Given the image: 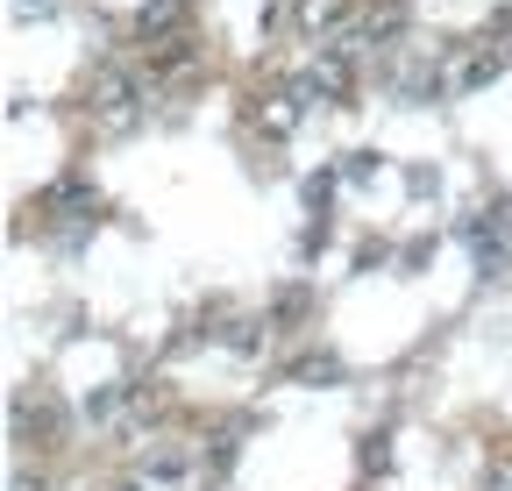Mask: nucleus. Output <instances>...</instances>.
Instances as JSON below:
<instances>
[{"label":"nucleus","mask_w":512,"mask_h":491,"mask_svg":"<svg viewBox=\"0 0 512 491\" xmlns=\"http://www.w3.org/2000/svg\"><path fill=\"white\" fill-rule=\"evenodd\" d=\"M22 8H36V15H43V8H50V0H22Z\"/></svg>","instance_id":"20e7f679"},{"label":"nucleus","mask_w":512,"mask_h":491,"mask_svg":"<svg viewBox=\"0 0 512 491\" xmlns=\"http://www.w3.org/2000/svg\"><path fill=\"white\" fill-rule=\"evenodd\" d=\"M328 200H335V178H328V171L306 178V207H313V214H328Z\"/></svg>","instance_id":"7ed1b4c3"},{"label":"nucleus","mask_w":512,"mask_h":491,"mask_svg":"<svg viewBox=\"0 0 512 491\" xmlns=\"http://www.w3.org/2000/svg\"><path fill=\"white\" fill-rule=\"evenodd\" d=\"M86 114L100 121V129H128V121L143 114V79L121 72V65H100L93 86H86Z\"/></svg>","instance_id":"f257e3e1"},{"label":"nucleus","mask_w":512,"mask_h":491,"mask_svg":"<svg viewBox=\"0 0 512 491\" xmlns=\"http://www.w3.org/2000/svg\"><path fill=\"white\" fill-rule=\"evenodd\" d=\"M299 107H306L299 93H271L264 107H256V129H271V136H285V129H292V121H299Z\"/></svg>","instance_id":"f03ea898"}]
</instances>
